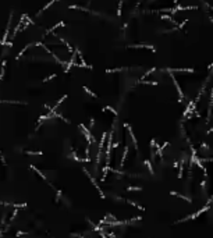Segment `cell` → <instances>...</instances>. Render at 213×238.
I'll list each match as a JSON object with an SVG mask.
<instances>
[{
  "label": "cell",
  "instance_id": "1",
  "mask_svg": "<svg viewBox=\"0 0 213 238\" xmlns=\"http://www.w3.org/2000/svg\"><path fill=\"white\" fill-rule=\"evenodd\" d=\"M128 47H135V49H138V47H142V49H151V50H153V52H155V47H153L152 45H141V43H138V45H132V46H128Z\"/></svg>",
  "mask_w": 213,
  "mask_h": 238
}]
</instances>
